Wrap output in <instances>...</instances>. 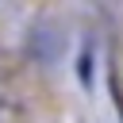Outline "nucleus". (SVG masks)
Wrapping results in <instances>:
<instances>
[{"instance_id": "1", "label": "nucleus", "mask_w": 123, "mask_h": 123, "mask_svg": "<svg viewBox=\"0 0 123 123\" xmlns=\"http://www.w3.org/2000/svg\"><path fill=\"white\" fill-rule=\"evenodd\" d=\"M81 85H85V88H88V50H85V54H81Z\"/></svg>"}]
</instances>
